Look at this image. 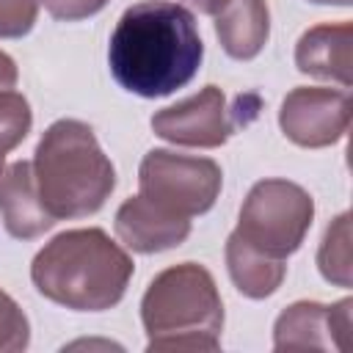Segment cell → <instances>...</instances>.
Segmentation results:
<instances>
[{"mask_svg":"<svg viewBox=\"0 0 353 353\" xmlns=\"http://www.w3.org/2000/svg\"><path fill=\"white\" fill-rule=\"evenodd\" d=\"M204 58L193 14L171 0H141L130 6L108 44L116 83L138 97L157 99L188 85Z\"/></svg>","mask_w":353,"mask_h":353,"instance_id":"1","label":"cell"},{"mask_svg":"<svg viewBox=\"0 0 353 353\" xmlns=\"http://www.w3.org/2000/svg\"><path fill=\"white\" fill-rule=\"evenodd\" d=\"M132 256L108 232L69 229L52 237L30 265L36 290L74 312H105L116 306L132 279Z\"/></svg>","mask_w":353,"mask_h":353,"instance_id":"2","label":"cell"},{"mask_svg":"<svg viewBox=\"0 0 353 353\" xmlns=\"http://www.w3.org/2000/svg\"><path fill=\"white\" fill-rule=\"evenodd\" d=\"M36 190L44 210L61 218H85L105 207L116 188V168L94 130L77 119L52 121L33 157Z\"/></svg>","mask_w":353,"mask_h":353,"instance_id":"3","label":"cell"},{"mask_svg":"<svg viewBox=\"0 0 353 353\" xmlns=\"http://www.w3.org/2000/svg\"><path fill=\"white\" fill-rule=\"evenodd\" d=\"M141 323L149 350H218L223 301L212 273L196 262L157 273L141 298Z\"/></svg>","mask_w":353,"mask_h":353,"instance_id":"4","label":"cell"},{"mask_svg":"<svg viewBox=\"0 0 353 353\" xmlns=\"http://www.w3.org/2000/svg\"><path fill=\"white\" fill-rule=\"evenodd\" d=\"M312 221L314 199L309 190L290 179H259L240 207L234 232L251 248L273 259H287L301 248Z\"/></svg>","mask_w":353,"mask_h":353,"instance_id":"5","label":"cell"},{"mask_svg":"<svg viewBox=\"0 0 353 353\" xmlns=\"http://www.w3.org/2000/svg\"><path fill=\"white\" fill-rule=\"evenodd\" d=\"M141 196L176 212L182 218H196L212 210L221 196L223 171L210 157L176 154L171 149H152L138 168Z\"/></svg>","mask_w":353,"mask_h":353,"instance_id":"6","label":"cell"},{"mask_svg":"<svg viewBox=\"0 0 353 353\" xmlns=\"http://www.w3.org/2000/svg\"><path fill=\"white\" fill-rule=\"evenodd\" d=\"M279 127L292 143L303 149H323L342 141L350 127L347 88H320V85L292 88L281 102Z\"/></svg>","mask_w":353,"mask_h":353,"instance_id":"7","label":"cell"},{"mask_svg":"<svg viewBox=\"0 0 353 353\" xmlns=\"http://www.w3.org/2000/svg\"><path fill=\"white\" fill-rule=\"evenodd\" d=\"M152 130L176 146L215 149L229 141L234 121L229 119L223 91L218 85H204L199 94L157 110L152 116Z\"/></svg>","mask_w":353,"mask_h":353,"instance_id":"8","label":"cell"},{"mask_svg":"<svg viewBox=\"0 0 353 353\" xmlns=\"http://www.w3.org/2000/svg\"><path fill=\"white\" fill-rule=\"evenodd\" d=\"M350 309L342 298L334 306L317 301H298L287 306L273 325L276 350H347L350 347Z\"/></svg>","mask_w":353,"mask_h":353,"instance_id":"9","label":"cell"},{"mask_svg":"<svg viewBox=\"0 0 353 353\" xmlns=\"http://www.w3.org/2000/svg\"><path fill=\"white\" fill-rule=\"evenodd\" d=\"M116 237L124 248L138 254H157L176 248L190 234V218L168 212L146 196H132L116 210Z\"/></svg>","mask_w":353,"mask_h":353,"instance_id":"10","label":"cell"},{"mask_svg":"<svg viewBox=\"0 0 353 353\" xmlns=\"http://www.w3.org/2000/svg\"><path fill=\"white\" fill-rule=\"evenodd\" d=\"M0 215L6 232L17 240H33L55 226L39 199L33 163L17 160L0 171Z\"/></svg>","mask_w":353,"mask_h":353,"instance_id":"11","label":"cell"},{"mask_svg":"<svg viewBox=\"0 0 353 353\" xmlns=\"http://www.w3.org/2000/svg\"><path fill=\"white\" fill-rule=\"evenodd\" d=\"M353 25L350 22H323L309 28L295 44V66L301 74L317 80H334L342 88H350V55Z\"/></svg>","mask_w":353,"mask_h":353,"instance_id":"12","label":"cell"},{"mask_svg":"<svg viewBox=\"0 0 353 353\" xmlns=\"http://www.w3.org/2000/svg\"><path fill=\"white\" fill-rule=\"evenodd\" d=\"M215 36L234 61H251L270 36V11L265 0H226L215 14Z\"/></svg>","mask_w":353,"mask_h":353,"instance_id":"13","label":"cell"},{"mask_svg":"<svg viewBox=\"0 0 353 353\" xmlns=\"http://www.w3.org/2000/svg\"><path fill=\"white\" fill-rule=\"evenodd\" d=\"M226 270H229L232 284L245 298H254V301L273 295L287 276L284 259H273L251 248L237 232H232L226 240Z\"/></svg>","mask_w":353,"mask_h":353,"instance_id":"14","label":"cell"},{"mask_svg":"<svg viewBox=\"0 0 353 353\" xmlns=\"http://www.w3.org/2000/svg\"><path fill=\"white\" fill-rule=\"evenodd\" d=\"M317 268L325 281L350 287V215L342 212L331 221L317 251Z\"/></svg>","mask_w":353,"mask_h":353,"instance_id":"15","label":"cell"},{"mask_svg":"<svg viewBox=\"0 0 353 353\" xmlns=\"http://www.w3.org/2000/svg\"><path fill=\"white\" fill-rule=\"evenodd\" d=\"M30 124H33V113L28 99L14 88L0 91V149L6 154L25 141Z\"/></svg>","mask_w":353,"mask_h":353,"instance_id":"16","label":"cell"},{"mask_svg":"<svg viewBox=\"0 0 353 353\" xmlns=\"http://www.w3.org/2000/svg\"><path fill=\"white\" fill-rule=\"evenodd\" d=\"M30 342V323L19 303L0 290V353L25 350Z\"/></svg>","mask_w":353,"mask_h":353,"instance_id":"17","label":"cell"},{"mask_svg":"<svg viewBox=\"0 0 353 353\" xmlns=\"http://www.w3.org/2000/svg\"><path fill=\"white\" fill-rule=\"evenodd\" d=\"M39 0H0V39H22L33 30Z\"/></svg>","mask_w":353,"mask_h":353,"instance_id":"18","label":"cell"},{"mask_svg":"<svg viewBox=\"0 0 353 353\" xmlns=\"http://www.w3.org/2000/svg\"><path fill=\"white\" fill-rule=\"evenodd\" d=\"M50 11V17L63 19V22H77L85 17H94L108 6V0H39Z\"/></svg>","mask_w":353,"mask_h":353,"instance_id":"19","label":"cell"},{"mask_svg":"<svg viewBox=\"0 0 353 353\" xmlns=\"http://www.w3.org/2000/svg\"><path fill=\"white\" fill-rule=\"evenodd\" d=\"M17 80H19V72H17L14 58H11L8 52H3V50H0V91L14 88V85H17Z\"/></svg>","mask_w":353,"mask_h":353,"instance_id":"20","label":"cell"},{"mask_svg":"<svg viewBox=\"0 0 353 353\" xmlns=\"http://www.w3.org/2000/svg\"><path fill=\"white\" fill-rule=\"evenodd\" d=\"M182 3L190 6V8L199 11V14H210V17H215V14L223 8L226 0H182Z\"/></svg>","mask_w":353,"mask_h":353,"instance_id":"21","label":"cell"},{"mask_svg":"<svg viewBox=\"0 0 353 353\" xmlns=\"http://www.w3.org/2000/svg\"><path fill=\"white\" fill-rule=\"evenodd\" d=\"M312 3H320V6H350V0H312Z\"/></svg>","mask_w":353,"mask_h":353,"instance_id":"22","label":"cell"},{"mask_svg":"<svg viewBox=\"0 0 353 353\" xmlns=\"http://www.w3.org/2000/svg\"><path fill=\"white\" fill-rule=\"evenodd\" d=\"M3 160H6V152L0 149V171H3Z\"/></svg>","mask_w":353,"mask_h":353,"instance_id":"23","label":"cell"}]
</instances>
